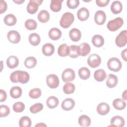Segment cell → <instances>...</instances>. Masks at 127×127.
I'll use <instances>...</instances> for the list:
<instances>
[{
  "instance_id": "obj_1",
  "label": "cell",
  "mask_w": 127,
  "mask_h": 127,
  "mask_svg": "<svg viewBox=\"0 0 127 127\" xmlns=\"http://www.w3.org/2000/svg\"><path fill=\"white\" fill-rule=\"evenodd\" d=\"M74 20V17L73 14L69 12L64 13L62 16L60 24L62 27L64 28H68Z\"/></svg>"
},
{
  "instance_id": "obj_2",
  "label": "cell",
  "mask_w": 127,
  "mask_h": 127,
  "mask_svg": "<svg viewBox=\"0 0 127 127\" xmlns=\"http://www.w3.org/2000/svg\"><path fill=\"white\" fill-rule=\"evenodd\" d=\"M124 24V20L120 17H117L108 22L107 27L111 31H115L120 28Z\"/></svg>"
},
{
  "instance_id": "obj_3",
  "label": "cell",
  "mask_w": 127,
  "mask_h": 127,
  "mask_svg": "<svg viewBox=\"0 0 127 127\" xmlns=\"http://www.w3.org/2000/svg\"><path fill=\"white\" fill-rule=\"evenodd\" d=\"M107 66L108 68L113 71L118 72L121 70L122 64L120 60L117 58H110L107 62Z\"/></svg>"
},
{
  "instance_id": "obj_4",
  "label": "cell",
  "mask_w": 127,
  "mask_h": 127,
  "mask_svg": "<svg viewBox=\"0 0 127 127\" xmlns=\"http://www.w3.org/2000/svg\"><path fill=\"white\" fill-rule=\"evenodd\" d=\"M47 85L51 88H56L58 87L60 81L58 76L54 74H50L46 77Z\"/></svg>"
},
{
  "instance_id": "obj_5",
  "label": "cell",
  "mask_w": 127,
  "mask_h": 127,
  "mask_svg": "<svg viewBox=\"0 0 127 127\" xmlns=\"http://www.w3.org/2000/svg\"><path fill=\"white\" fill-rule=\"evenodd\" d=\"M101 62V59L100 57L96 54L90 55L87 59V63L88 65L92 68H95L99 66Z\"/></svg>"
},
{
  "instance_id": "obj_6",
  "label": "cell",
  "mask_w": 127,
  "mask_h": 127,
  "mask_svg": "<svg viewBox=\"0 0 127 127\" xmlns=\"http://www.w3.org/2000/svg\"><path fill=\"white\" fill-rule=\"evenodd\" d=\"M42 2V0H30L27 5V12L30 14L35 13L38 9V6Z\"/></svg>"
},
{
  "instance_id": "obj_7",
  "label": "cell",
  "mask_w": 127,
  "mask_h": 127,
  "mask_svg": "<svg viewBox=\"0 0 127 127\" xmlns=\"http://www.w3.org/2000/svg\"><path fill=\"white\" fill-rule=\"evenodd\" d=\"M75 77L74 71L70 68H66L62 73V78L63 81L67 82L68 81H73Z\"/></svg>"
},
{
  "instance_id": "obj_8",
  "label": "cell",
  "mask_w": 127,
  "mask_h": 127,
  "mask_svg": "<svg viewBox=\"0 0 127 127\" xmlns=\"http://www.w3.org/2000/svg\"><path fill=\"white\" fill-rule=\"evenodd\" d=\"M127 43V31H122L116 38V44L119 47H124Z\"/></svg>"
},
{
  "instance_id": "obj_9",
  "label": "cell",
  "mask_w": 127,
  "mask_h": 127,
  "mask_svg": "<svg viewBox=\"0 0 127 127\" xmlns=\"http://www.w3.org/2000/svg\"><path fill=\"white\" fill-rule=\"evenodd\" d=\"M106 19V15L105 12L100 10L96 12L94 15V21L95 23L99 25H103Z\"/></svg>"
},
{
  "instance_id": "obj_10",
  "label": "cell",
  "mask_w": 127,
  "mask_h": 127,
  "mask_svg": "<svg viewBox=\"0 0 127 127\" xmlns=\"http://www.w3.org/2000/svg\"><path fill=\"white\" fill-rule=\"evenodd\" d=\"M7 38L8 41L13 44L18 43L21 38L19 33L15 30L9 31L7 34Z\"/></svg>"
},
{
  "instance_id": "obj_11",
  "label": "cell",
  "mask_w": 127,
  "mask_h": 127,
  "mask_svg": "<svg viewBox=\"0 0 127 127\" xmlns=\"http://www.w3.org/2000/svg\"><path fill=\"white\" fill-rule=\"evenodd\" d=\"M96 110L99 115H106L110 111V106L105 102H101L98 105Z\"/></svg>"
},
{
  "instance_id": "obj_12",
  "label": "cell",
  "mask_w": 127,
  "mask_h": 127,
  "mask_svg": "<svg viewBox=\"0 0 127 127\" xmlns=\"http://www.w3.org/2000/svg\"><path fill=\"white\" fill-rule=\"evenodd\" d=\"M75 106V102L71 98H66L62 103V108L65 111H69L72 109Z\"/></svg>"
},
{
  "instance_id": "obj_13",
  "label": "cell",
  "mask_w": 127,
  "mask_h": 127,
  "mask_svg": "<svg viewBox=\"0 0 127 127\" xmlns=\"http://www.w3.org/2000/svg\"><path fill=\"white\" fill-rule=\"evenodd\" d=\"M77 16L79 20L81 21H85L89 16V11L86 7H81L77 11Z\"/></svg>"
},
{
  "instance_id": "obj_14",
  "label": "cell",
  "mask_w": 127,
  "mask_h": 127,
  "mask_svg": "<svg viewBox=\"0 0 127 127\" xmlns=\"http://www.w3.org/2000/svg\"><path fill=\"white\" fill-rule=\"evenodd\" d=\"M111 126L123 127L124 126L125 121L124 119L119 116H116L113 117L111 120Z\"/></svg>"
},
{
  "instance_id": "obj_15",
  "label": "cell",
  "mask_w": 127,
  "mask_h": 127,
  "mask_svg": "<svg viewBox=\"0 0 127 127\" xmlns=\"http://www.w3.org/2000/svg\"><path fill=\"white\" fill-rule=\"evenodd\" d=\"M118 79L116 75L109 74L106 79V85L110 88L115 87L118 84Z\"/></svg>"
},
{
  "instance_id": "obj_16",
  "label": "cell",
  "mask_w": 127,
  "mask_h": 127,
  "mask_svg": "<svg viewBox=\"0 0 127 127\" xmlns=\"http://www.w3.org/2000/svg\"><path fill=\"white\" fill-rule=\"evenodd\" d=\"M43 54L46 56H52L55 51L54 46L51 43H46L42 46Z\"/></svg>"
},
{
  "instance_id": "obj_17",
  "label": "cell",
  "mask_w": 127,
  "mask_h": 127,
  "mask_svg": "<svg viewBox=\"0 0 127 127\" xmlns=\"http://www.w3.org/2000/svg\"><path fill=\"white\" fill-rule=\"evenodd\" d=\"M49 37L53 40H58L62 36L61 31L57 28H52L49 31Z\"/></svg>"
},
{
  "instance_id": "obj_18",
  "label": "cell",
  "mask_w": 127,
  "mask_h": 127,
  "mask_svg": "<svg viewBox=\"0 0 127 127\" xmlns=\"http://www.w3.org/2000/svg\"><path fill=\"white\" fill-rule=\"evenodd\" d=\"M70 48L66 44H63L59 47L58 50V55L62 57H65L69 55Z\"/></svg>"
},
{
  "instance_id": "obj_19",
  "label": "cell",
  "mask_w": 127,
  "mask_h": 127,
  "mask_svg": "<svg viewBox=\"0 0 127 127\" xmlns=\"http://www.w3.org/2000/svg\"><path fill=\"white\" fill-rule=\"evenodd\" d=\"M69 36L72 41L77 42L81 38V33L79 29L77 28H73L69 31Z\"/></svg>"
},
{
  "instance_id": "obj_20",
  "label": "cell",
  "mask_w": 127,
  "mask_h": 127,
  "mask_svg": "<svg viewBox=\"0 0 127 127\" xmlns=\"http://www.w3.org/2000/svg\"><path fill=\"white\" fill-rule=\"evenodd\" d=\"M18 64L19 60L16 56H11L6 60V64L9 68H14L18 65Z\"/></svg>"
},
{
  "instance_id": "obj_21",
  "label": "cell",
  "mask_w": 127,
  "mask_h": 127,
  "mask_svg": "<svg viewBox=\"0 0 127 127\" xmlns=\"http://www.w3.org/2000/svg\"><path fill=\"white\" fill-rule=\"evenodd\" d=\"M79 46V55L81 56L84 57L89 54L91 50L90 45L87 43H82Z\"/></svg>"
},
{
  "instance_id": "obj_22",
  "label": "cell",
  "mask_w": 127,
  "mask_h": 127,
  "mask_svg": "<svg viewBox=\"0 0 127 127\" xmlns=\"http://www.w3.org/2000/svg\"><path fill=\"white\" fill-rule=\"evenodd\" d=\"M123 9V5L121 1L119 0L114 1L111 5V10L114 14L120 13Z\"/></svg>"
},
{
  "instance_id": "obj_23",
  "label": "cell",
  "mask_w": 127,
  "mask_h": 127,
  "mask_svg": "<svg viewBox=\"0 0 127 127\" xmlns=\"http://www.w3.org/2000/svg\"><path fill=\"white\" fill-rule=\"evenodd\" d=\"M30 76L28 72L25 71L19 70L18 74V80L19 82L22 84H25L29 80Z\"/></svg>"
},
{
  "instance_id": "obj_24",
  "label": "cell",
  "mask_w": 127,
  "mask_h": 127,
  "mask_svg": "<svg viewBox=\"0 0 127 127\" xmlns=\"http://www.w3.org/2000/svg\"><path fill=\"white\" fill-rule=\"evenodd\" d=\"M92 43L96 47H101L104 44V39L100 35H95L92 38Z\"/></svg>"
},
{
  "instance_id": "obj_25",
  "label": "cell",
  "mask_w": 127,
  "mask_h": 127,
  "mask_svg": "<svg viewBox=\"0 0 127 127\" xmlns=\"http://www.w3.org/2000/svg\"><path fill=\"white\" fill-rule=\"evenodd\" d=\"M59 100L57 97L52 96H50L46 101V104L50 109H54L56 108L59 105Z\"/></svg>"
},
{
  "instance_id": "obj_26",
  "label": "cell",
  "mask_w": 127,
  "mask_h": 127,
  "mask_svg": "<svg viewBox=\"0 0 127 127\" xmlns=\"http://www.w3.org/2000/svg\"><path fill=\"white\" fill-rule=\"evenodd\" d=\"M28 40L29 43L34 46H38L41 41V38L40 36L36 33H33L30 34Z\"/></svg>"
},
{
  "instance_id": "obj_27",
  "label": "cell",
  "mask_w": 127,
  "mask_h": 127,
  "mask_svg": "<svg viewBox=\"0 0 127 127\" xmlns=\"http://www.w3.org/2000/svg\"><path fill=\"white\" fill-rule=\"evenodd\" d=\"M94 77L97 81H102L104 80L106 77V72L103 69H97L94 72Z\"/></svg>"
},
{
  "instance_id": "obj_28",
  "label": "cell",
  "mask_w": 127,
  "mask_h": 127,
  "mask_svg": "<svg viewBox=\"0 0 127 127\" xmlns=\"http://www.w3.org/2000/svg\"><path fill=\"white\" fill-rule=\"evenodd\" d=\"M79 125L83 127H89L91 124L90 118L85 115L80 116L78 118Z\"/></svg>"
},
{
  "instance_id": "obj_29",
  "label": "cell",
  "mask_w": 127,
  "mask_h": 127,
  "mask_svg": "<svg viewBox=\"0 0 127 127\" xmlns=\"http://www.w3.org/2000/svg\"><path fill=\"white\" fill-rule=\"evenodd\" d=\"M38 19L42 23H46L49 20L50 14L46 10H41L38 14Z\"/></svg>"
},
{
  "instance_id": "obj_30",
  "label": "cell",
  "mask_w": 127,
  "mask_h": 127,
  "mask_svg": "<svg viewBox=\"0 0 127 127\" xmlns=\"http://www.w3.org/2000/svg\"><path fill=\"white\" fill-rule=\"evenodd\" d=\"M78 75L80 78L83 80H86L90 76V70L86 67H82L78 70Z\"/></svg>"
},
{
  "instance_id": "obj_31",
  "label": "cell",
  "mask_w": 127,
  "mask_h": 127,
  "mask_svg": "<svg viewBox=\"0 0 127 127\" xmlns=\"http://www.w3.org/2000/svg\"><path fill=\"white\" fill-rule=\"evenodd\" d=\"M63 0H52L50 3V8L54 12L59 11L62 8Z\"/></svg>"
},
{
  "instance_id": "obj_32",
  "label": "cell",
  "mask_w": 127,
  "mask_h": 127,
  "mask_svg": "<svg viewBox=\"0 0 127 127\" xmlns=\"http://www.w3.org/2000/svg\"><path fill=\"white\" fill-rule=\"evenodd\" d=\"M113 106L117 110H122L126 106V103L122 99L117 98L113 101Z\"/></svg>"
},
{
  "instance_id": "obj_33",
  "label": "cell",
  "mask_w": 127,
  "mask_h": 127,
  "mask_svg": "<svg viewBox=\"0 0 127 127\" xmlns=\"http://www.w3.org/2000/svg\"><path fill=\"white\" fill-rule=\"evenodd\" d=\"M4 23L8 26H13L15 25L17 22L16 17L12 14H8L5 16L4 18Z\"/></svg>"
},
{
  "instance_id": "obj_34",
  "label": "cell",
  "mask_w": 127,
  "mask_h": 127,
  "mask_svg": "<svg viewBox=\"0 0 127 127\" xmlns=\"http://www.w3.org/2000/svg\"><path fill=\"white\" fill-rule=\"evenodd\" d=\"M22 89L19 86H13L10 90V95L14 99L19 98L22 95Z\"/></svg>"
},
{
  "instance_id": "obj_35",
  "label": "cell",
  "mask_w": 127,
  "mask_h": 127,
  "mask_svg": "<svg viewBox=\"0 0 127 127\" xmlns=\"http://www.w3.org/2000/svg\"><path fill=\"white\" fill-rule=\"evenodd\" d=\"M37 64V60L34 57H29L26 58L24 61L25 66L28 68H32L35 67Z\"/></svg>"
},
{
  "instance_id": "obj_36",
  "label": "cell",
  "mask_w": 127,
  "mask_h": 127,
  "mask_svg": "<svg viewBox=\"0 0 127 127\" xmlns=\"http://www.w3.org/2000/svg\"><path fill=\"white\" fill-rule=\"evenodd\" d=\"M70 48V52L69 54V56L71 58H77L79 55V46L72 45L69 46Z\"/></svg>"
},
{
  "instance_id": "obj_37",
  "label": "cell",
  "mask_w": 127,
  "mask_h": 127,
  "mask_svg": "<svg viewBox=\"0 0 127 127\" xmlns=\"http://www.w3.org/2000/svg\"><path fill=\"white\" fill-rule=\"evenodd\" d=\"M19 125L20 127H30L31 126V120L27 116H23L19 120Z\"/></svg>"
},
{
  "instance_id": "obj_38",
  "label": "cell",
  "mask_w": 127,
  "mask_h": 127,
  "mask_svg": "<svg viewBox=\"0 0 127 127\" xmlns=\"http://www.w3.org/2000/svg\"><path fill=\"white\" fill-rule=\"evenodd\" d=\"M75 86L73 83L70 82H66L63 86V91L66 94L73 93L75 91Z\"/></svg>"
},
{
  "instance_id": "obj_39",
  "label": "cell",
  "mask_w": 127,
  "mask_h": 127,
  "mask_svg": "<svg viewBox=\"0 0 127 127\" xmlns=\"http://www.w3.org/2000/svg\"><path fill=\"white\" fill-rule=\"evenodd\" d=\"M25 26L26 28L29 30H33L36 29L37 23L34 20L29 19L25 22Z\"/></svg>"
},
{
  "instance_id": "obj_40",
  "label": "cell",
  "mask_w": 127,
  "mask_h": 127,
  "mask_svg": "<svg viewBox=\"0 0 127 127\" xmlns=\"http://www.w3.org/2000/svg\"><path fill=\"white\" fill-rule=\"evenodd\" d=\"M41 95V90L39 88H33L29 91V96L32 99H37Z\"/></svg>"
},
{
  "instance_id": "obj_41",
  "label": "cell",
  "mask_w": 127,
  "mask_h": 127,
  "mask_svg": "<svg viewBox=\"0 0 127 127\" xmlns=\"http://www.w3.org/2000/svg\"><path fill=\"white\" fill-rule=\"evenodd\" d=\"M13 110L16 113H20L25 109V105L21 102H17L15 103L12 106Z\"/></svg>"
},
{
  "instance_id": "obj_42",
  "label": "cell",
  "mask_w": 127,
  "mask_h": 127,
  "mask_svg": "<svg viewBox=\"0 0 127 127\" xmlns=\"http://www.w3.org/2000/svg\"><path fill=\"white\" fill-rule=\"evenodd\" d=\"M43 109V104L40 103H37L30 107V111L31 113L33 114H36L42 111Z\"/></svg>"
},
{
  "instance_id": "obj_43",
  "label": "cell",
  "mask_w": 127,
  "mask_h": 127,
  "mask_svg": "<svg viewBox=\"0 0 127 127\" xmlns=\"http://www.w3.org/2000/svg\"><path fill=\"white\" fill-rule=\"evenodd\" d=\"M10 113V109L9 107L4 105L0 106V117L1 118L7 116Z\"/></svg>"
},
{
  "instance_id": "obj_44",
  "label": "cell",
  "mask_w": 127,
  "mask_h": 127,
  "mask_svg": "<svg viewBox=\"0 0 127 127\" xmlns=\"http://www.w3.org/2000/svg\"><path fill=\"white\" fill-rule=\"evenodd\" d=\"M79 4L78 0H68L66 1V4L68 8L71 9L76 8Z\"/></svg>"
},
{
  "instance_id": "obj_45",
  "label": "cell",
  "mask_w": 127,
  "mask_h": 127,
  "mask_svg": "<svg viewBox=\"0 0 127 127\" xmlns=\"http://www.w3.org/2000/svg\"><path fill=\"white\" fill-rule=\"evenodd\" d=\"M18 72L19 70H16L11 73L10 75V79L11 81H12L13 83H17L19 82L18 80Z\"/></svg>"
},
{
  "instance_id": "obj_46",
  "label": "cell",
  "mask_w": 127,
  "mask_h": 127,
  "mask_svg": "<svg viewBox=\"0 0 127 127\" xmlns=\"http://www.w3.org/2000/svg\"><path fill=\"white\" fill-rule=\"evenodd\" d=\"M110 2L109 0H96V4L100 7H104L108 5Z\"/></svg>"
},
{
  "instance_id": "obj_47",
  "label": "cell",
  "mask_w": 127,
  "mask_h": 127,
  "mask_svg": "<svg viewBox=\"0 0 127 127\" xmlns=\"http://www.w3.org/2000/svg\"><path fill=\"white\" fill-rule=\"evenodd\" d=\"M0 13L2 14L7 9V4L5 1L1 0L0 1Z\"/></svg>"
},
{
  "instance_id": "obj_48",
  "label": "cell",
  "mask_w": 127,
  "mask_h": 127,
  "mask_svg": "<svg viewBox=\"0 0 127 127\" xmlns=\"http://www.w3.org/2000/svg\"><path fill=\"white\" fill-rule=\"evenodd\" d=\"M0 102H2L3 101H5V100L6 99V97H7V95H6V92L3 90V89H0Z\"/></svg>"
},
{
  "instance_id": "obj_49",
  "label": "cell",
  "mask_w": 127,
  "mask_h": 127,
  "mask_svg": "<svg viewBox=\"0 0 127 127\" xmlns=\"http://www.w3.org/2000/svg\"><path fill=\"white\" fill-rule=\"evenodd\" d=\"M127 49H125V50H123L121 53L122 58L125 61H127Z\"/></svg>"
},
{
  "instance_id": "obj_50",
  "label": "cell",
  "mask_w": 127,
  "mask_h": 127,
  "mask_svg": "<svg viewBox=\"0 0 127 127\" xmlns=\"http://www.w3.org/2000/svg\"><path fill=\"white\" fill-rule=\"evenodd\" d=\"M127 90H126L122 94V98L124 100H127Z\"/></svg>"
},
{
  "instance_id": "obj_51",
  "label": "cell",
  "mask_w": 127,
  "mask_h": 127,
  "mask_svg": "<svg viewBox=\"0 0 127 127\" xmlns=\"http://www.w3.org/2000/svg\"><path fill=\"white\" fill-rule=\"evenodd\" d=\"M13 1L17 4H21L22 3L24 2L25 1V0H13Z\"/></svg>"
},
{
  "instance_id": "obj_52",
  "label": "cell",
  "mask_w": 127,
  "mask_h": 127,
  "mask_svg": "<svg viewBox=\"0 0 127 127\" xmlns=\"http://www.w3.org/2000/svg\"><path fill=\"white\" fill-rule=\"evenodd\" d=\"M44 126L47 127V125H45V124L43 123H40V124H38L36 125L35 127H44Z\"/></svg>"
}]
</instances>
